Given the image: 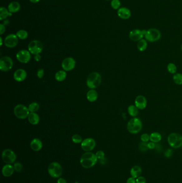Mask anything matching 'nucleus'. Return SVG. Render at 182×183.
Here are the masks:
<instances>
[{"instance_id": "1", "label": "nucleus", "mask_w": 182, "mask_h": 183, "mask_svg": "<svg viewBox=\"0 0 182 183\" xmlns=\"http://www.w3.org/2000/svg\"><path fill=\"white\" fill-rule=\"evenodd\" d=\"M97 161L95 154L88 152H86L81 156L80 162L83 168L89 169L95 165Z\"/></svg>"}, {"instance_id": "2", "label": "nucleus", "mask_w": 182, "mask_h": 183, "mask_svg": "<svg viewBox=\"0 0 182 183\" xmlns=\"http://www.w3.org/2000/svg\"><path fill=\"white\" fill-rule=\"evenodd\" d=\"M143 128V124L140 119L134 117L129 120L127 125L128 131L131 134H137L139 133Z\"/></svg>"}, {"instance_id": "3", "label": "nucleus", "mask_w": 182, "mask_h": 183, "mask_svg": "<svg viewBox=\"0 0 182 183\" xmlns=\"http://www.w3.org/2000/svg\"><path fill=\"white\" fill-rule=\"evenodd\" d=\"M101 81V77L98 72L91 73L86 79V85L90 89H95L99 86Z\"/></svg>"}, {"instance_id": "4", "label": "nucleus", "mask_w": 182, "mask_h": 183, "mask_svg": "<svg viewBox=\"0 0 182 183\" xmlns=\"http://www.w3.org/2000/svg\"><path fill=\"white\" fill-rule=\"evenodd\" d=\"M48 174L53 178H59L63 174V168L59 163L52 162L48 166Z\"/></svg>"}, {"instance_id": "5", "label": "nucleus", "mask_w": 182, "mask_h": 183, "mask_svg": "<svg viewBox=\"0 0 182 183\" xmlns=\"http://www.w3.org/2000/svg\"><path fill=\"white\" fill-rule=\"evenodd\" d=\"M167 141L172 148H180L182 146V135L175 132L170 133L168 136Z\"/></svg>"}, {"instance_id": "6", "label": "nucleus", "mask_w": 182, "mask_h": 183, "mask_svg": "<svg viewBox=\"0 0 182 183\" xmlns=\"http://www.w3.org/2000/svg\"><path fill=\"white\" fill-rule=\"evenodd\" d=\"M144 37L148 42L155 43L160 40L161 37V34L159 30L155 28H152L147 30Z\"/></svg>"}, {"instance_id": "7", "label": "nucleus", "mask_w": 182, "mask_h": 183, "mask_svg": "<svg viewBox=\"0 0 182 183\" xmlns=\"http://www.w3.org/2000/svg\"><path fill=\"white\" fill-rule=\"evenodd\" d=\"M13 112L16 117L20 119H24L27 118L30 113L28 107L22 104L17 105L14 108Z\"/></svg>"}, {"instance_id": "8", "label": "nucleus", "mask_w": 182, "mask_h": 183, "mask_svg": "<svg viewBox=\"0 0 182 183\" xmlns=\"http://www.w3.org/2000/svg\"><path fill=\"white\" fill-rule=\"evenodd\" d=\"M43 45L40 41L34 40L30 42L28 46V50L33 55L40 54L42 52Z\"/></svg>"}, {"instance_id": "9", "label": "nucleus", "mask_w": 182, "mask_h": 183, "mask_svg": "<svg viewBox=\"0 0 182 183\" xmlns=\"http://www.w3.org/2000/svg\"><path fill=\"white\" fill-rule=\"evenodd\" d=\"M2 160L6 164L12 165L16 161L17 156L15 152L10 149L4 150L2 153Z\"/></svg>"}, {"instance_id": "10", "label": "nucleus", "mask_w": 182, "mask_h": 183, "mask_svg": "<svg viewBox=\"0 0 182 183\" xmlns=\"http://www.w3.org/2000/svg\"><path fill=\"white\" fill-rule=\"evenodd\" d=\"M13 66V60L9 56H3L0 59V70L3 72L10 70Z\"/></svg>"}, {"instance_id": "11", "label": "nucleus", "mask_w": 182, "mask_h": 183, "mask_svg": "<svg viewBox=\"0 0 182 183\" xmlns=\"http://www.w3.org/2000/svg\"><path fill=\"white\" fill-rule=\"evenodd\" d=\"M96 141L93 138H88L83 140L81 143V148L86 152H91L96 147Z\"/></svg>"}, {"instance_id": "12", "label": "nucleus", "mask_w": 182, "mask_h": 183, "mask_svg": "<svg viewBox=\"0 0 182 183\" xmlns=\"http://www.w3.org/2000/svg\"><path fill=\"white\" fill-rule=\"evenodd\" d=\"M146 30H140L139 29H134L129 32V38L132 41H139L143 39L145 35Z\"/></svg>"}, {"instance_id": "13", "label": "nucleus", "mask_w": 182, "mask_h": 183, "mask_svg": "<svg viewBox=\"0 0 182 183\" xmlns=\"http://www.w3.org/2000/svg\"><path fill=\"white\" fill-rule=\"evenodd\" d=\"M76 65V60L71 57L65 58L61 62V67L63 70L65 71L73 70L75 68Z\"/></svg>"}, {"instance_id": "14", "label": "nucleus", "mask_w": 182, "mask_h": 183, "mask_svg": "<svg viewBox=\"0 0 182 183\" xmlns=\"http://www.w3.org/2000/svg\"><path fill=\"white\" fill-rule=\"evenodd\" d=\"M16 58L20 63H28L31 58V53L28 50L24 49L20 50L17 53Z\"/></svg>"}, {"instance_id": "15", "label": "nucleus", "mask_w": 182, "mask_h": 183, "mask_svg": "<svg viewBox=\"0 0 182 183\" xmlns=\"http://www.w3.org/2000/svg\"><path fill=\"white\" fill-rule=\"evenodd\" d=\"M18 39L16 34H10L7 35L4 39V44L7 48H14L18 44Z\"/></svg>"}, {"instance_id": "16", "label": "nucleus", "mask_w": 182, "mask_h": 183, "mask_svg": "<svg viewBox=\"0 0 182 183\" xmlns=\"http://www.w3.org/2000/svg\"><path fill=\"white\" fill-rule=\"evenodd\" d=\"M147 100L143 95H138L135 100V105L139 110H143L147 106Z\"/></svg>"}, {"instance_id": "17", "label": "nucleus", "mask_w": 182, "mask_h": 183, "mask_svg": "<svg viewBox=\"0 0 182 183\" xmlns=\"http://www.w3.org/2000/svg\"><path fill=\"white\" fill-rule=\"evenodd\" d=\"M27 78V72L22 69H19L17 70L13 74V78L16 81L22 82Z\"/></svg>"}, {"instance_id": "18", "label": "nucleus", "mask_w": 182, "mask_h": 183, "mask_svg": "<svg viewBox=\"0 0 182 183\" xmlns=\"http://www.w3.org/2000/svg\"><path fill=\"white\" fill-rule=\"evenodd\" d=\"M118 16L122 19H128L131 16L130 10L126 7H121L118 10Z\"/></svg>"}, {"instance_id": "19", "label": "nucleus", "mask_w": 182, "mask_h": 183, "mask_svg": "<svg viewBox=\"0 0 182 183\" xmlns=\"http://www.w3.org/2000/svg\"><path fill=\"white\" fill-rule=\"evenodd\" d=\"M30 147L33 151L39 152L42 148V142L40 139L38 138H34L31 141Z\"/></svg>"}, {"instance_id": "20", "label": "nucleus", "mask_w": 182, "mask_h": 183, "mask_svg": "<svg viewBox=\"0 0 182 183\" xmlns=\"http://www.w3.org/2000/svg\"><path fill=\"white\" fill-rule=\"evenodd\" d=\"M15 171V169L13 165L9 164L4 165L2 169V174L3 176L6 177H9L13 175Z\"/></svg>"}, {"instance_id": "21", "label": "nucleus", "mask_w": 182, "mask_h": 183, "mask_svg": "<svg viewBox=\"0 0 182 183\" xmlns=\"http://www.w3.org/2000/svg\"><path fill=\"white\" fill-rule=\"evenodd\" d=\"M98 94L95 89H90L86 93V99L90 102H94L97 100Z\"/></svg>"}, {"instance_id": "22", "label": "nucleus", "mask_w": 182, "mask_h": 183, "mask_svg": "<svg viewBox=\"0 0 182 183\" xmlns=\"http://www.w3.org/2000/svg\"><path fill=\"white\" fill-rule=\"evenodd\" d=\"M28 120L32 125H37L40 122V117L36 113H30L28 116Z\"/></svg>"}, {"instance_id": "23", "label": "nucleus", "mask_w": 182, "mask_h": 183, "mask_svg": "<svg viewBox=\"0 0 182 183\" xmlns=\"http://www.w3.org/2000/svg\"><path fill=\"white\" fill-rule=\"evenodd\" d=\"M130 173L131 177L137 178L141 175L142 173V168L139 165H134L131 168Z\"/></svg>"}, {"instance_id": "24", "label": "nucleus", "mask_w": 182, "mask_h": 183, "mask_svg": "<svg viewBox=\"0 0 182 183\" xmlns=\"http://www.w3.org/2000/svg\"><path fill=\"white\" fill-rule=\"evenodd\" d=\"M7 9L11 13H16L20 9V5L19 3L16 1H13L10 3L8 6Z\"/></svg>"}, {"instance_id": "25", "label": "nucleus", "mask_w": 182, "mask_h": 183, "mask_svg": "<svg viewBox=\"0 0 182 183\" xmlns=\"http://www.w3.org/2000/svg\"><path fill=\"white\" fill-rule=\"evenodd\" d=\"M12 13H11L9 10L5 7L0 8V20H3L8 17L11 16Z\"/></svg>"}, {"instance_id": "26", "label": "nucleus", "mask_w": 182, "mask_h": 183, "mask_svg": "<svg viewBox=\"0 0 182 183\" xmlns=\"http://www.w3.org/2000/svg\"><path fill=\"white\" fill-rule=\"evenodd\" d=\"M67 77V74L65 70H59L56 73L55 75V79L57 81H63L66 79Z\"/></svg>"}, {"instance_id": "27", "label": "nucleus", "mask_w": 182, "mask_h": 183, "mask_svg": "<svg viewBox=\"0 0 182 183\" xmlns=\"http://www.w3.org/2000/svg\"><path fill=\"white\" fill-rule=\"evenodd\" d=\"M147 41L145 39H142L138 41L137 44V48L140 52H144L147 49Z\"/></svg>"}, {"instance_id": "28", "label": "nucleus", "mask_w": 182, "mask_h": 183, "mask_svg": "<svg viewBox=\"0 0 182 183\" xmlns=\"http://www.w3.org/2000/svg\"><path fill=\"white\" fill-rule=\"evenodd\" d=\"M150 141L155 143H158L161 140L162 136L158 132H153L150 135Z\"/></svg>"}, {"instance_id": "29", "label": "nucleus", "mask_w": 182, "mask_h": 183, "mask_svg": "<svg viewBox=\"0 0 182 183\" xmlns=\"http://www.w3.org/2000/svg\"><path fill=\"white\" fill-rule=\"evenodd\" d=\"M138 110L135 105H129L128 108V113L130 116L135 117L138 115Z\"/></svg>"}, {"instance_id": "30", "label": "nucleus", "mask_w": 182, "mask_h": 183, "mask_svg": "<svg viewBox=\"0 0 182 183\" xmlns=\"http://www.w3.org/2000/svg\"><path fill=\"white\" fill-rule=\"evenodd\" d=\"M39 108H40L39 104L35 102L30 104L28 107V109L30 113H36L39 110Z\"/></svg>"}, {"instance_id": "31", "label": "nucleus", "mask_w": 182, "mask_h": 183, "mask_svg": "<svg viewBox=\"0 0 182 183\" xmlns=\"http://www.w3.org/2000/svg\"><path fill=\"white\" fill-rule=\"evenodd\" d=\"M16 35L18 39L20 40H25L28 37L27 32L24 30H19L16 33Z\"/></svg>"}, {"instance_id": "32", "label": "nucleus", "mask_w": 182, "mask_h": 183, "mask_svg": "<svg viewBox=\"0 0 182 183\" xmlns=\"http://www.w3.org/2000/svg\"><path fill=\"white\" fill-rule=\"evenodd\" d=\"M173 81L177 85H182V74L180 73L175 74L173 76Z\"/></svg>"}, {"instance_id": "33", "label": "nucleus", "mask_w": 182, "mask_h": 183, "mask_svg": "<svg viewBox=\"0 0 182 183\" xmlns=\"http://www.w3.org/2000/svg\"><path fill=\"white\" fill-rule=\"evenodd\" d=\"M167 70L168 72L171 74H176L177 67L176 65L173 63H170L167 65Z\"/></svg>"}, {"instance_id": "34", "label": "nucleus", "mask_w": 182, "mask_h": 183, "mask_svg": "<svg viewBox=\"0 0 182 183\" xmlns=\"http://www.w3.org/2000/svg\"><path fill=\"white\" fill-rule=\"evenodd\" d=\"M95 155L98 161H99L100 162H102L103 160H105V153L102 150H98L96 152Z\"/></svg>"}, {"instance_id": "35", "label": "nucleus", "mask_w": 182, "mask_h": 183, "mask_svg": "<svg viewBox=\"0 0 182 183\" xmlns=\"http://www.w3.org/2000/svg\"><path fill=\"white\" fill-rule=\"evenodd\" d=\"M111 6L113 9L118 10L120 8L121 2L120 1V0H112Z\"/></svg>"}, {"instance_id": "36", "label": "nucleus", "mask_w": 182, "mask_h": 183, "mask_svg": "<svg viewBox=\"0 0 182 183\" xmlns=\"http://www.w3.org/2000/svg\"><path fill=\"white\" fill-rule=\"evenodd\" d=\"M72 141L74 144H80L82 142V138L79 135H74L72 137Z\"/></svg>"}, {"instance_id": "37", "label": "nucleus", "mask_w": 182, "mask_h": 183, "mask_svg": "<svg viewBox=\"0 0 182 183\" xmlns=\"http://www.w3.org/2000/svg\"><path fill=\"white\" fill-rule=\"evenodd\" d=\"M13 168L15 169V171L17 172H20L22 169V165L21 163L16 162L14 163Z\"/></svg>"}, {"instance_id": "38", "label": "nucleus", "mask_w": 182, "mask_h": 183, "mask_svg": "<svg viewBox=\"0 0 182 183\" xmlns=\"http://www.w3.org/2000/svg\"><path fill=\"white\" fill-rule=\"evenodd\" d=\"M139 148H140V150L142 152H146L147 150H149L148 147H147V142H140V145H139Z\"/></svg>"}, {"instance_id": "39", "label": "nucleus", "mask_w": 182, "mask_h": 183, "mask_svg": "<svg viewBox=\"0 0 182 183\" xmlns=\"http://www.w3.org/2000/svg\"><path fill=\"white\" fill-rule=\"evenodd\" d=\"M140 140L142 141V142H148L149 140H150V135L147 133H144L140 136Z\"/></svg>"}, {"instance_id": "40", "label": "nucleus", "mask_w": 182, "mask_h": 183, "mask_svg": "<svg viewBox=\"0 0 182 183\" xmlns=\"http://www.w3.org/2000/svg\"><path fill=\"white\" fill-rule=\"evenodd\" d=\"M44 74V69H40L37 71V77L39 79H41L42 78Z\"/></svg>"}, {"instance_id": "41", "label": "nucleus", "mask_w": 182, "mask_h": 183, "mask_svg": "<svg viewBox=\"0 0 182 183\" xmlns=\"http://www.w3.org/2000/svg\"><path fill=\"white\" fill-rule=\"evenodd\" d=\"M136 183H146V180L143 176H140L136 180Z\"/></svg>"}, {"instance_id": "42", "label": "nucleus", "mask_w": 182, "mask_h": 183, "mask_svg": "<svg viewBox=\"0 0 182 183\" xmlns=\"http://www.w3.org/2000/svg\"><path fill=\"white\" fill-rule=\"evenodd\" d=\"M165 156L167 158H169L171 157L172 155H173V150H170V149H168V150H166L165 152Z\"/></svg>"}, {"instance_id": "43", "label": "nucleus", "mask_w": 182, "mask_h": 183, "mask_svg": "<svg viewBox=\"0 0 182 183\" xmlns=\"http://www.w3.org/2000/svg\"><path fill=\"white\" fill-rule=\"evenodd\" d=\"M147 147H148V148L150 150H153V149L155 148L156 145H155V142L151 141V142L147 143Z\"/></svg>"}, {"instance_id": "44", "label": "nucleus", "mask_w": 182, "mask_h": 183, "mask_svg": "<svg viewBox=\"0 0 182 183\" xmlns=\"http://www.w3.org/2000/svg\"><path fill=\"white\" fill-rule=\"evenodd\" d=\"M6 31V26L4 24L0 25V34L2 35Z\"/></svg>"}, {"instance_id": "45", "label": "nucleus", "mask_w": 182, "mask_h": 183, "mask_svg": "<svg viewBox=\"0 0 182 183\" xmlns=\"http://www.w3.org/2000/svg\"><path fill=\"white\" fill-rule=\"evenodd\" d=\"M126 183H136V178L131 177L128 178Z\"/></svg>"}, {"instance_id": "46", "label": "nucleus", "mask_w": 182, "mask_h": 183, "mask_svg": "<svg viewBox=\"0 0 182 183\" xmlns=\"http://www.w3.org/2000/svg\"><path fill=\"white\" fill-rule=\"evenodd\" d=\"M34 59L36 62H40L41 59V56L40 54H37L35 55V57H34Z\"/></svg>"}, {"instance_id": "47", "label": "nucleus", "mask_w": 182, "mask_h": 183, "mask_svg": "<svg viewBox=\"0 0 182 183\" xmlns=\"http://www.w3.org/2000/svg\"><path fill=\"white\" fill-rule=\"evenodd\" d=\"M57 183H67V181L64 178L60 177L57 180Z\"/></svg>"}, {"instance_id": "48", "label": "nucleus", "mask_w": 182, "mask_h": 183, "mask_svg": "<svg viewBox=\"0 0 182 183\" xmlns=\"http://www.w3.org/2000/svg\"><path fill=\"white\" fill-rule=\"evenodd\" d=\"M30 1L33 3H37L40 1V0H30Z\"/></svg>"}, {"instance_id": "49", "label": "nucleus", "mask_w": 182, "mask_h": 183, "mask_svg": "<svg viewBox=\"0 0 182 183\" xmlns=\"http://www.w3.org/2000/svg\"><path fill=\"white\" fill-rule=\"evenodd\" d=\"M0 41H1V44H0V45H1V46H2V44H3V40H2V37L0 38Z\"/></svg>"}, {"instance_id": "50", "label": "nucleus", "mask_w": 182, "mask_h": 183, "mask_svg": "<svg viewBox=\"0 0 182 183\" xmlns=\"http://www.w3.org/2000/svg\"><path fill=\"white\" fill-rule=\"evenodd\" d=\"M180 50L182 51V44H181V46H180Z\"/></svg>"}, {"instance_id": "51", "label": "nucleus", "mask_w": 182, "mask_h": 183, "mask_svg": "<svg viewBox=\"0 0 182 183\" xmlns=\"http://www.w3.org/2000/svg\"><path fill=\"white\" fill-rule=\"evenodd\" d=\"M106 1H110V0H106Z\"/></svg>"}]
</instances>
